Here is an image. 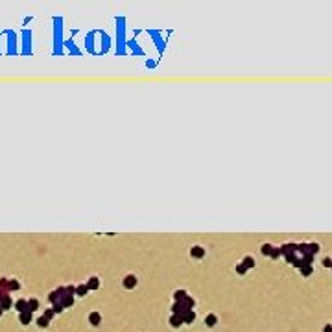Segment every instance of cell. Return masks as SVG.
I'll return each instance as SVG.
<instances>
[{
  "label": "cell",
  "instance_id": "cell-1",
  "mask_svg": "<svg viewBox=\"0 0 332 332\" xmlns=\"http://www.w3.org/2000/svg\"><path fill=\"white\" fill-rule=\"evenodd\" d=\"M190 255H192V256H196V258H201V256L205 255V249L199 247V245H196V247H192V249H190Z\"/></svg>",
  "mask_w": 332,
  "mask_h": 332
},
{
  "label": "cell",
  "instance_id": "cell-3",
  "mask_svg": "<svg viewBox=\"0 0 332 332\" xmlns=\"http://www.w3.org/2000/svg\"><path fill=\"white\" fill-rule=\"evenodd\" d=\"M89 286H91V288H96V286H98V281H96V279H91Z\"/></svg>",
  "mask_w": 332,
  "mask_h": 332
},
{
  "label": "cell",
  "instance_id": "cell-2",
  "mask_svg": "<svg viewBox=\"0 0 332 332\" xmlns=\"http://www.w3.org/2000/svg\"><path fill=\"white\" fill-rule=\"evenodd\" d=\"M124 284H126V288H133V286L137 284V279H135L133 275H127L126 281H124Z\"/></svg>",
  "mask_w": 332,
  "mask_h": 332
}]
</instances>
